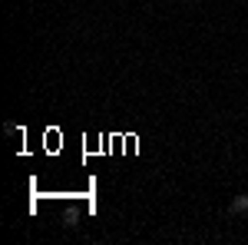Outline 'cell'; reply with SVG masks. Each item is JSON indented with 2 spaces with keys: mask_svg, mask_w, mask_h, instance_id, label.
I'll use <instances>...</instances> for the list:
<instances>
[{
  "mask_svg": "<svg viewBox=\"0 0 248 245\" xmlns=\"http://www.w3.org/2000/svg\"><path fill=\"white\" fill-rule=\"evenodd\" d=\"M229 212L235 215V219H248V192H238V196H232Z\"/></svg>",
  "mask_w": 248,
  "mask_h": 245,
  "instance_id": "cell-1",
  "label": "cell"
},
{
  "mask_svg": "<svg viewBox=\"0 0 248 245\" xmlns=\"http://www.w3.org/2000/svg\"><path fill=\"white\" fill-rule=\"evenodd\" d=\"M186 3H195V0H186Z\"/></svg>",
  "mask_w": 248,
  "mask_h": 245,
  "instance_id": "cell-2",
  "label": "cell"
},
{
  "mask_svg": "<svg viewBox=\"0 0 248 245\" xmlns=\"http://www.w3.org/2000/svg\"><path fill=\"white\" fill-rule=\"evenodd\" d=\"M166 3H169V0H166Z\"/></svg>",
  "mask_w": 248,
  "mask_h": 245,
  "instance_id": "cell-3",
  "label": "cell"
}]
</instances>
